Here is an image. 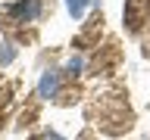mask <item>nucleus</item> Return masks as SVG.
I'll return each mask as SVG.
<instances>
[{"label": "nucleus", "instance_id": "nucleus-1", "mask_svg": "<svg viewBox=\"0 0 150 140\" xmlns=\"http://www.w3.org/2000/svg\"><path fill=\"white\" fill-rule=\"evenodd\" d=\"M38 9H41V3H38V0H22V3H16V6H13V13H16V16H22V19H35Z\"/></svg>", "mask_w": 150, "mask_h": 140}, {"label": "nucleus", "instance_id": "nucleus-2", "mask_svg": "<svg viewBox=\"0 0 150 140\" xmlns=\"http://www.w3.org/2000/svg\"><path fill=\"white\" fill-rule=\"evenodd\" d=\"M53 87H56V75L47 72L44 78H41V93H53Z\"/></svg>", "mask_w": 150, "mask_h": 140}, {"label": "nucleus", "instance_id": "nucleus-3", "mask_svg": "<svg viewBox=\"0 0 150 140\" xmlns=\"http://www.w3.org/2000/svg\"><path fill=\"white\" fill-rule=\"evenodd\" d=\"M88 3H91V0H69V13H72V16H81V9L88 6Z\"/></svg>", "mask_w": 150, "mask_h": 140}]
</instances>
